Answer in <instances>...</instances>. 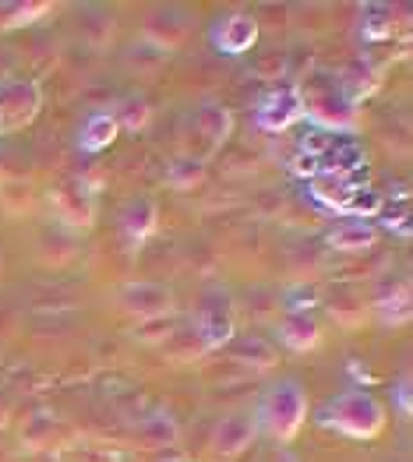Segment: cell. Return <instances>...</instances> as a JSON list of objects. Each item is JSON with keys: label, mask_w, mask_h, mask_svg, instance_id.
I'll return each instance as SVG.
<instances>
[{"label": "cell", "mask_w": 413, "mask_h": 462, "mask_svg": "<svg viewBox=\"0 0 413 462\" xmlns=\"http://www.w3.org/2000/svg\"><path fill=\"white\" fill-rule=\"evenodd\" d=\"M318 420L339 434H346V438L368 441V438H378L385 430V406L368 388H343L339 395H333L322 406Z\"/></svg>", "instance_id": "cell-1"}, {"label": "cell", "mask_w": 413, "mask_h": 462, "mask_svg": "<svg viewBox=\"0 0 413 462\" xmlns=\"http://www.w3.org/2000/svg\"><path fill=\"white\" fill-rule=\"evenodd\" d=\"M304 420H307V392L297 378L276 382L262 395L258 413H255V427H262L276 441H294Z\"/></svg>", "instance_id": "cell-2"}, {"label": "cell", "mask_w": 413, "mask_h": 462, "mask_svg": "<svg viewBox=\"0 0 413 462\" xmlns=\"http://www.w3.org/2000/svg\"><path fill=\"white\" fill-rule=\"evenodd\" d=\"M301 106L304 114L311 116L314 124L322 127H350L357 120V110H353V96L343 88V78H333L325 71L311 75L301 88Z\"/></svg>", "instance_id": "cell-3"}, {"label": "cell", "mask_w": 413, "mask_h": 462, "mask_svg": "<svg viewBox=\"0 0 413 462\" xmlns=\"http://www.w3.org/2000/svg\"><path fill=\"white\" fill-rule=\"evenodd\" d=\"M194 336L205 349L226 346L237 336V318H233V300L223 286H209L194 310Z\"/></svg>", "instance_id": "cell-4"}, {"label": "cell", "mask_w": 413, "mask_h": 462, "mask_svg": "<svg viewBox=\"0 0 413 462\" xmlns=\"http://www.w3.org/2000/svg\"><path fill=\"white\" fill-rule=\"evenodd\" d=\"M42 92L36 81L18 78V81H4L0 85V134L4 131H18L39 114Z\"/></svg>", "instance_id": "cell-5"}, {"label": "cell", "mask_w": 413, "mask_h": 462, "mask_svg": "<svg viewBox=\"0 0 413 462\" xmlns=\"http://www.w3.org/2000/svg\"><path fill=\"white\" fill-rule=\"evenodd\" d=\"M117 304L127 310V314H138V318L152 321V318L170 314L174 293H170L163 282H145V279H138V282H127V286L117 290Z\"/></svg>", "instance_id": "cell-6"}, {"label": "cell", "mask_w": 413, "mask_h": 462, "mask_svg": "<svg viewBox=\"0 0 413 462\" xmlns=\"http://www.w3.org/2000/svg\"><path fill=\"white\" fill-rule=\"evenodd\" d=\"M301 116H304V106H301L297 85H283V88H272V92L265 96L255 120H258V127H265V131H286V127L297 124Z\"/></svg>", "instance_id": "cell-7"}, {"label": "cell", "mask_w": 413, "mask_h": 462, "mask_svg": "<svg viewBox=\"0 0 413 462\" xmlns=\"http://www.w3.org/2000/svg\"><path fill=\"white\" fill-rule=\"evenodd\" d=\"M191 32V18L181 7H155L149 18H145V39H149L155 50L170 53L177 50Z\"/></svg>", "instance_id": "cell-8"}, {"label": "cell", "mask_w": 413, "mask_h": 462, "mask_svg": "<svg viewBox=\"0 0 413 462\" xmlns=\"http://www.w3.org/2000/svg\"><path fill=\"white\" fill-rule=\"evenodd\" d=\"M212 42L226 57H244L258 42V22L251 14H244V11H237L226 22H220V29L212 32Z\"/></svg>", "instance_id": "cell-9"}, {"label": "cell", "mask_w": 413, "mask_h": 462, "mask_svg": "<svg viewBox=\"0 0 413 462\" xmlns=\"http://www.w3.org/2000/svg\"><path fill=\"white\" fill-rule=\"evenodd\" d=\"M191 134H198L205 142V152H216L226 138L233 134V114L220 103H205L191 116Z\"/></svg>", "instance_id": "cell-10"}, {"label": "cell", "mask_w": 413, "mask_h": 462, "mask_svg": "<svg viewBox=\"0 0 413 462\" xmlns=\"http://www.w3.org/2000/svg\"><path fill=\"white\" fill-rule=\"evenodd\" d=\"M251 438H255V417H248V413H230L220 420L216 427V434H212V448H216V456H240L248 445H251Z\"/></svg>", "instance_id": "cell-11"}, {"label": "cell", "mask_w": 413, "mask_h": 462, "mask_svg": "<svg viewBox=\"0 0 413 462\" xmlns=\"http://www.w3.org/2000/svg\"><path fill=\"white\" fill-rule=\"evenodd\" d=\"M375 240H378L375 223L371 219H353V216H343L336 226H333V233H329V244L336 251H346V254H361Z\"/></svg>", "instance_id": "cell-12"}, {"label": "cell", "mask_w": 413, "mask_h": 462, "mask_svg": "<svg viewBox=\"0 0 413 462\" xmlns=\"http://www.w3.org/2000/svg\"><path fill=\"white\" fill-rule=\"evenodd\" d=\"M279 339L286 343L290 349H314L322 343V325H318V318L311 314V310H304V314H283V321H279Z\"/></svg>", "instance_id": "cell-13"}, {"label": "cell", "mask_w": 413, "mask_h": 462, "mask_svg": "<svg viewBox=\"0 0 413 462\" xmlns=\"http://www.w3.org/2000/svg\"><path fill=\"white\" fill-rule=\"evenodd\" d=\"M53 205H57L61 223H68V226H92V212H96V205H92V198L85 194L81 184L61 188V191L53 194Z\"/></svg>", "instance_id": "cell-14"}, {"label": "cell", "mask_w": 413, "mask_h": 462, "mask_svg": "<svg viewBox=\"0 0 413 462\" xmlns=\"http://www.w3.org/2000/svg\"><path fill=\"white\" fill-rule=\"evenodd\" d=\"M117 120L113 114H103V110H96V114H89L81 120V131H78V145L85 149V152H103V149H110L113 142H117Z\"/></svg>", "instance_id": "cell-15"}, {"label": "cell", "mask_w": 413, "mask_h": 462, "mask_svg": "<svg viewBox=\"0 0 413 462\" xmlns=\"http://www.w3.org/2000/svg\"><path fill=\"white\" fill-rule=\"evenodd\" d=\"M159 223V212H155V201L152 198H131L120 212V230L127 233V240H145Z\"/></svg>", "instance_id": "cell-16"}, {"label": "cell", "mask_w": 413, "mask_h": 462, "mask_svg": "<svg viewBox=\"0 0 413 462\" xmlns=\"http://www.w3.org/2000/svg\"><path fill=\"white\" fill-rule=\"evenodd\" d=\"M353 191H357V180L353 177H339V173H318V177H311V198L322 201V205H329V208H339V212L350 205Z\"/></svg>", "instance_id": "cell-17"}, {"label": "cell", "mask_w": 413, "mask_h": 462, "mask_svg": "<svg viewBox=\"0 0 413 462\" xmlns=\"http://www.w3.org/2000/svg\"><path fill=\"white\" fill-rule=\"evenodd\" d=\"M149 116H152V110L142 96H127V99H120L117 110H113L117 131H131V134H138V131L149 124Z\"/></svg>", "instance_id": "cell-18"}, {"label": "cell", "mask_w": 413, "mask_h": 462, "mask_svg": "<svg viewBox=\"0 0 413 462\" xmlns=\"http://www.w3.org/2000/svg\"><path fill=\"white\" fill-rule=\"evenodd\" d=\"M202 177H205V166H202L198 155H181V159H174L170 170H166V180H170L174 188H194Z\"/></svg>", "instance_id": "cell-19"}, {"label": "cell", "mask_w": 413, "mask_h": 462, "mask_svg": "<svg viewBox=\"0 0 413 462\" xmlns=\"http://www.w3.org/2000/svg\"><path fill=\"white\" fill-rule=\"evenodd\" d=\"M177 420L166 417V413H152L149 420H142V438L152 441V445H174L177 441Z\"/></svg>", "instance_id": "cell-20"}, {"label": "cell", "mask_w": 413, "mask_h": 462, "mask_svg": "<svg viewBox=\"0 0 413 462\" xmlns=\"http://www.w3.org/2000/svg\"><path fill=\"white\" fill-rule=\"evenodd\" d=\"M230 343H233V356H237V360H255L258 367H268V364H272V346H268L265 339H258V336H240V339L233 336Z\"/></svg>", "instance_id": "cell-21"}, {"label": "cell", "mask_w": 413, "mask_h": 462, "mask_svg": "<svg viewBox=\"0 0 413 462\" xmlns=\"http://www.w3.org/2000/svg\"><path fill=\"white\" fill-rule=\"evenodd\" d=\"M364 36L368 39L392 36V7H381V4H368L364 7Z\"/></svg>", "instance_id": "cell-22"}, {"label": "cell", "mask_w": 413, "mask_h": 462, "mask_svg": "<svg viewBox=\"0 0 413 462\" xmlns=\"http://www.w3.org/2000/svg\"><path fill=\"white\" fill-rule=\"evenodd\" d=\"M42 14V4H0V29H14Z\"/></svg>", "instance_id": "cell-23"}, {"label": "cell", "mask_w": 413, "mask_h": 462, "mask_svg": "<svg viewBox=\"0 0 413 462\" xmlns=\"http://www.w3.org/2000/svg\"><path fill=\"white\" fill-rule=\"evenodd\" d=\"M378 314H381L385 325H399V321H407V318H410V293L399 290L396 297H385V300L378 304Z\"/></svg>", "instance_id": "cell-24"}, {"label": "cell", "mask_w": 413, "mask_h": 462, "mask_svg": "<svg viewBox=\"0 0 413 462\" xmlns=\"http://www.w3.org/2000/svg\"><path fill=\"white\" fill-rule=\"evenodd\" d=\"M346 216H353V219H371L375 212H381V198L375 191H364V188H357L353 198H350V205L343 208Z\"/></svg>", "instance_id": "cell-25"}, {"label": "cell", "mask_w": 413, "mask_h": 462, "mask_svg": "<svg viewBox=\"0 0 413 462\" xmlns=\"http://www.w3.org/2000/svg\"><path fill=\"white\" fill-rule=\"evenodd\" d=\"M396 399H399V417L407 420V417H410V374H403V378H399Z\"/></svg>", "instance_id": "cell-26"}, {"label": "cell", "mask_w": 413, "mask_h": 462, "mask_svg": "<svg viewBox=\"0 0 413 462\" xmlns=\"http://www.w3.org/2000/svg\"><path fill=\"white\" fill-rule=\"evenodd\" d=\"M276 462H301V459H297V456H290V452H279V456H276Z\"/></svg>", "instance_id": "cell-27"}, {"label": "cell", "mask_w": 413, "mask_h": 462, "mask_svg": "<svg viewBox=\"0 0 413 462\" xmlns=\"http://www.w3.org/2000/svg\"><path fill=\"white\" fill-rule=\"evenodd\" d=\"M166 462H188V459H166Z\"/></svg>", "instance_id": "cell-28"}]
</instances>
